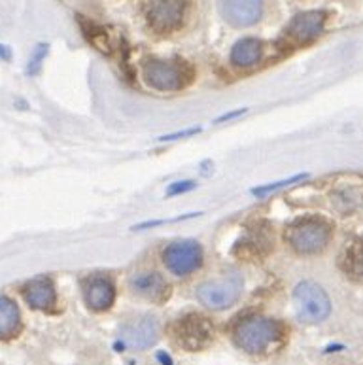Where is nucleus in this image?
Masks as SVG:
<instances>
[{"mask_svg": "<svg viewBox=\"0 0 363 365\" xmlns=\"http://www.w3.org/2000/svg\"><path fill=\"white\" fill-rule=\"evenodd\" d=\"M242 288L244 280L240 273L231 271V273H225L218 280H208V282H203L201 286H197L195 295L203 305L212 309V311H225V309L233 307L239 301Z\"/></svg>", "mask_w": 363, "mask_h": 365, "instance_id": "nucleus-3", "label": "nucleus"}, {"mask_svg": "<svg viewBox=\"0 0 363 365\" xmlns=\"http://www.w3.org/2000/svg\"><path fill=\"white\" fill-rule=\"evenodd\" d=\"M159 337V324L155 317H142L138 320L127 322L121 327L123 344L135 350H146L155 344Z\"/></svg>", "mask_w": 363, "mask_h": 365, "instance_id": "nucleus-10", "label": "nucleus"}, {"mask_svg": "<svg viewBox=\"0 0 363 365\" xmlns=\"http://www.w3.org/2000/svg\"><path fill=\"white\" fill-rule=\"evenodd\" d=\"M197 133H201V127H193V129H188V131H182V133H173V135H165L161 137L159 140L161 142H167V140H178V138H185V137H193Z\"/></svg>", "mask_w": 363, "mask_h": 365, "instance_id": "nucleus-21", "label": "nucleus"}, {"mask_svg": "<svg viewBox=\"0 0 363 365\" xmlns=\"http://www.w3.org/2000/svg\"><path fill=\"white\" fill-rule=\"evenodd\" d=\"M142 72L148 86L158 91H180L191 80L190 66L182 61H146Z\"/></svg>", "mask_w": 363, "mask_h": 365, "instance_id": "nucleus-5", "label": "nucleus"}, {"mask_svg": "<svg viewBox=\"0 0 363 365\" xmlns=\"http://www.w3.org/2000/svg\"><path fill=\"white\" fill-rule=\"evenodd\" d=\"M81 294L83 301L91 311H106L114 305L116 301V286L108 277L91 274L81 280Z\"/></svg>", "mask_w": 363, "mask_h": 365, "instance_id": "nucleus-9", "label": "nucleus"}, {"mask_svg": "<svg viewBox=\"0 0 363 365\" xmlns=\"http://www.w3.org/2000/svg\"><path fill=\"white\" fill-rule=\"evenodd\" d=\"M280 335V324L277 320L260 314L242 318L233 329V341L240 350L248 354H261L271 346Z\"/></svg>", "mask_w": 363, "mask_h": 365, "instance_id": "nucleus-2", "label": "nucleus"}, {"mask_svg": "<svg viewBox=\"0 0 363 365\" xmlns=\"http://www.w3.org/2000/svg\"><path fill=\"white\" fill-rule=\"evenodd\" d=\"M23 297L27 305L36 311H51L57 303V292L51 278L39 277L33 278L31 282L25 284L23 288Z\"/></svg>", "mask_w": 363, "mask_h": 365, "instance_id": "nucleus-13", "label": "nucleus"}, {"mask_svg": "<svg viewBox=\"0 0 363 365\" xmlns=\"http://www.w3.org/2000/svg\"><path fill=\"white\" fill-rule=\"evenodd\" d=\"M305 178H307V175L292 176V178H287V180H280V182H275V184L261 185V187H254V190H252V193H254L255 197H265L267 193H272V191L282 190V187H286V185H292L299 180H305Z\"/></svg>", "mask_w": 363, "mask_h": 365, "instance_id": "nucleus-18", "label": "nucleus"}, {"mask_svg": "<svg viewBox=\"0 0 363 365\" xmlns=\"http://www.w3.org/2000/svg\"><path fill=\"white\" fill-rule=\"evenodd\" d=\"M163 263L176 277H188L203 265V246L197 240H174L163 250Z\"/></svg>", "mask_w": 363, "mask_h": 365, "instance_id": "nucleus-6", "label": "nucleus"}, {"mask_svg": "<svg viewBox=\"0 0 363 365\" xmlns=\"http://www.w3.org/2000/svg\"><path fill=\"white\" fill-rule=\"evenodd\" d=\"M131 289L136 295H142L146 299L161 301L168 295L167 280L155 271H146V273H136L129 278Z\"/></svg>", "mask_w": 363, "mask_h": 365, "instance_id": "nucleus-14", "label": "nucleus"}, {"mask_svg": "<svg viewBox=\"0 0 363 365\" xmlns=\"http://www.w3.org/2000/svg\"><path fill=\"white\" fill-rule=\"evenodd\" d=\"M246 112H248V110H246V108H239V110H235V112H227V114H223V115H220V118H216V120H214V123H222V121H231V120H235V118H239V115L246 114Z\"/></svg>", "mask_w": 363, "mask_h": 365, "instance_id": "nucleus-22", "label": "nucleus"}, {"mask_svg": "<svg viewBox=\"0 0 363 365\" xmlns=\"http://www.w3.org/2000/svg\"><path fill=\"white\" fill-rule=\"evenodd\" d=\"M185 11V0H148V21L159 33H168L182 23Z\"/></svg>", "mask_w": 363, "mask_h": 365, "instance_id": "nucleus-8", "label": "nucleus"}, {"mask_svg": "<svg viewBox=\"0 0 363 365\" xmlns=\"http://www.w3.org/2000/svg\"><path fill=\"white\" fill-rule=\"evenodd\" d=\"M286 240L301 256H315L329 245L331 224L318 216H305L286 229Z\"/></svg>", "mask_w": 363, "mask_h": 365, "instance_id": "nucleus-1", "label": "nucleus"}, {"mask_svg": "<svg viewBox=\"0 0 363 365\" xmlns=\"http://www.w3.org/2000/svg\"><path fill=\"white\" fill-rule=\"evenodd\" d=\"M220 11L223 19L235 27H250L255 21H260L263 14V2L261 0H222Z\"/></svg>", "mask_w": 363, "mask_h": 365, "instance_id": "nucleus-11", "label": "nucleus"}, {"mask_svg": "<svg viewBox=\"0 0 363 365\" xmlns=\"http://www.w3.org/2000/svg\"><path fill=\"white\" fill-rule=\"evenodd\" d=\"M195 187V182L185 180V182H174L170 184V187L167 190V195H178V193H185V191H190Z\"/></svg>", "mask_w": 363, "mask_h": 365, "instance_id": "nucleus-20", "label": "nucleus"}, {"mask_svg": "<svg viewBox=\"0 0 363 365\" xmlns=\"http://www.w3.org/2000/svg\"><path fill=\"white\" fill-rule=\"evenodd\" d=\"M324 11H305V14H299V16L293 17L292 23L287 25L286 34L297 44H307L324 31Z\"/></svg>", "mask_w": 363, "mask_h": 365, "instance_id": "nucleus-12", "label": "nucleus"}, {"mask_svg": "<svg viewBox=\"0 0 363 365\" xmlns=\"http://www.w3.org/2000/svg\"><path fill=\"white\" fill-rule=\"evenodd\" d=\"M261 53H263V48H261V42L255 38H242L239 40L237 44L231 49V63L235 66H252L255 63H260Z\"/></svg>", "mask_w": 363, "mask_h": 365, "instance_id": "nucleus-16", "label": "nucleus"}, {"mask_svg": "<svg viewBox=\"0 0 363 365\" xmlns=\"http://www.w3.org/2000/svg\"><path fill=\"white\" fill-rule=\"evenodd\" d=\"M212 337H214V327L205 317L199 314H188L180 318L174 326V341L190 352H197L208 346Z\"/></svg>", "mask_w": 363, "mask_h": 365, "instance_id": "nucleus-7", "label": "nucleus"}, {"mask_svg": "<svg viewBox=\"0 0 363 365\" xmlns=\"http://www.w3.org/2000/svg\"><path fill=\"white\" fill-rule=\"evenodd\" d=\"M293 303L297 318L305 324H320L331 312V301L320 284L303 280L293 289Z\"/></svg>", "mask_w": 363, "mask_h": 365, "instance_id": "nucleus-4", "label": "nucleus"}, {"mask_svg": "<svg viewBox=\"0 0 363 365\" xmlns=\"http://www.w3.org/2000/svg\"><path fill=\"white\" fill-rule=\"evenodd\" d=\"M10 57H11L10 48H8V46L0 44V59H2V61H10Z\"/></svg>", "mask_w": 363, "mask_h": 365, "instance_id": "nucleus-23", "label": "nucleus"}, {"mask_svg": "<svg viewBox=\"0 0 363 365\" xmlns=\"http://www.w3.org/2000/svg\"><path fill=\"white\" fill-rule=\"evenodd\" d=\"M46 55H48V46H36V49L33 51V55H31V61H29V66H27V72L31 74V76H34V74H39L40 72V66H42V61L46 59Z\"/></svg>", "mask_w": 363, "mask_h": 365, "instance_id": "nucleus-19", "label": "nucleus"}, {"mask_svg": "<svg viewBox=\"0 0 363 365\" xmlns=\"http://www.w3.org/2000/svg\"><path fill=\"white\" fill-rule=\"evenodd\" d=\"M21 314L10 297H0V339H10L19 331Z\"/></svg>", "mask_w": 363, "mask_h": 365, "instance_id": "nucleus-17", "label": "nucleus"}, {"mask_svg": "<svg viewBox=\"0 0 363 365\" xmlns=\"http://www.w3.org/2000/svg\"><path fill=\"white\" fill-rule=\"evenodd\" d=\"M339 265L348 278L363 282V237L354 239L352 242H347L341 254V259H339Z\"/></svg>", "mask_w": 363, "mask_h": 365, "instance_id": "nucleus-15", "label": "nucleus"}]
</instances>
